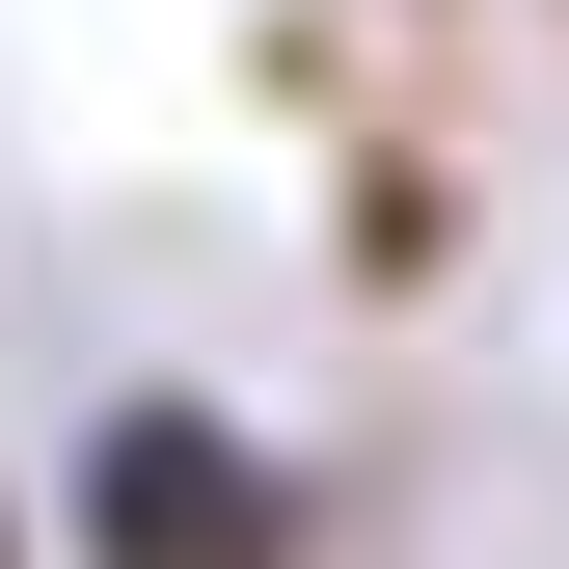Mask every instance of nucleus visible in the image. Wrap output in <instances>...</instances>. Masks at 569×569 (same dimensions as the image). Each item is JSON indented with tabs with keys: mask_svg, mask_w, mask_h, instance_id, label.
<instances>
[{
	"mask_svg": "<svg viewBox=\"0 0 569 569\" xmlns=\"http://www.w3.org/2000/svg\"><path fill=\"white\" fill-rule=\"evenodd\" d=\"M28 569H326V461L271 435V407H218V380H109L82 435H54Z\"/></svg>",
	"mask_w": 569,
	"mask_h": 569,
	"instance_id": "f257e3e1",
	"label": "nucleus"
},
{
	"mask_svg": "<svg viewBox=\"0 0 569 569\" xmlns=\"http://www.w3.org/2000/svg\"><path fill=\"white\" fill-rule=\"evenodd\" d=\"M0 569H28V516H0Z\"/></svg>",
	"mask_w": 569,
	"mask_h": 569,
	"instance_id": "f03ea898",
	"label": "nucleus"
},
{
	"mask_svg": "<svg viewBox=\"0 0 569 569\" xmlns=\"http://www.w3.org/2000/svg\"><path fill=\"white\" fill-rule=\"evenodd\" d=\"M542 28H569V0H542Z\"/></svg>",
	"mask_w": 569,
	"mask_h": 569,
	"instance_id": "7ed1b4c3",
	"label": "nucleus"
}]
</instances>
